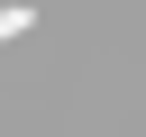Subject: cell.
Wrapping results in <instances>:
<instances>
[{
    "label": "cell",
    "instance_id": "6da1fadb",
    "mask_svg": "<svg viewBox=\"0 0 146 137\" xmlns=\"http://www.w3.org/2000/svg\"><path fill=\"white\" fill-rule=\"evenodd\" d=\"M27 27H36V9H27V0H9V9H0V46H9V37H27Z\"/></svg>",
    "mask_w": 146,
    "mask_h": 137
}]
</instances>
